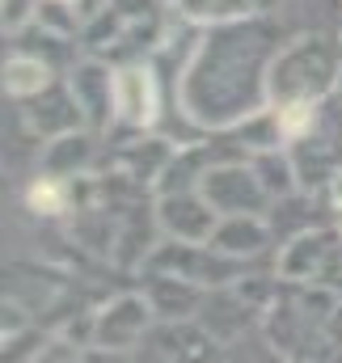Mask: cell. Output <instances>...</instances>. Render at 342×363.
I'll use <instances>...</instances> for the list:
<instances>
[{
    "label": "cell",
    "instance_id": "6da1fadb",
    "mask_svg": "<svg viewBox=\"0 0 342 363\" xmlns=\"http://www.w3.org/2000/svg\"><path fill=\"white\" fill-rule=\"evenodd\" d=\"M275 55L279 47L270 26H254L250 17L211 26L182 68L177 97L186 118L203 131H220L241 127L258 110H266V72Z\"/></svg>",
    "mask_w": 342,
    "mask_h": 363
},
{
    "label": "cell",
    "instance_id": "7a4b0ae2",
    "mask_svg": "<svg viewBox=\"0 0 342 363\" xmlns=\"http://www.w3.org/2000/svg\"><path fill=\"white\" fill-rule=\"evenodd\" d=\"M342 43L334 34H304L292 47H279L266 72V106L287 101H321L338 89Z\"/></svg>",
    "mask_w": 342,
    "mask_h": 363
},
{
    "label": "cell",
    "instance_id": "3957f363",
    "mask_svg": "<svg viewBox=\"0 0 342 363\" xmlns=\"http://www.w3.org/2000/svg\"><path fill=\"white\" fill-rule=\"evenodd\" d=\"M199 190H203V199L220 211V216H262L266 211V203H275L270 194H266V186L258 178L254 165H246L241 157L233 161V165H216V169H207L203 182H199Z\"/></svg>",
    "mask_w": 342,
    "mask_h": 363
},
{
    "label": "cell",
    "instance_id": "277c9868",
    "mask_svg": "<svg viewBox=\"0 0 342 363\" xmlns=\"http://www.w3.org/2000/svg\"><path fill=\"white\" fill-rule=\"evenodd\" d=\"M157 313L144 291L114 296L97 317H93V342L89 347H110V351H131L140 338H148Z\"/></svg>",
    "mask_w": 342,
    "mask_h": 363
},
{
    "label": "cell",
    "instance_id": "5b68a950",
    "mask_svg": "<svg viewBox=\"0 0 342 363\" xmlns=\"http://www.w3.org/2000/svg\"><path fill=\"white\" fill-rule=\"evenodd\" d=\"M157 224L173 241L207 245L220 228V211L203 199V190H165L157 199Z\"/></svg>",
    "mask_w": 342,
    "mask_h": 363
},
{
    "label": "cell",
    "instance_id": "8992f818",
    "mask_svg": "<svg viewBox=\"0 0 342 363\" xmlns=\"http://www.w3.org/2000/svg\"><path fill=\"white\" fill-rule=\"evenodd\" d=\"M114 118L123 127L148 131L161 118V85L148 64H123L114 68Z\"/></svg>",
    "mask_w": 342,
    "mask_h": 363
},
{
    "label": "cell",
    "instance_id": "52a82bcc",
    "mask_svg": "<svg viewBox=\"0 0 342 363\" xmlns=\"http://www.w3.org/2000/svg\"><path fill=\"white\" fill-rule=\"evenodd\" d=\"M21 123L38 140H55V135L81 131L89 118L81 110V101H77V93H72V85H51V89H43L21 101Z\"/></svg>",
    "mask_w": 342,
    "mask_h": 363
},
{
    "label": "cell",
    "instance_id": "ba28073f",
    "mask_svg": "<svg viewBox=\"0 0 342 363\" xmlns=\"http://www.w3.org/2000/svg\"><path fill=\"white\" fill-rule=\"evenodd\" d=\"M330 262H338V237H330L321 228H309V233H296L283 245V254H279V279L321 283Z\"/></svg>",
    "mask_w": 342,
    "mask_h": 363
},
{
    "label": "cell",
    "instance_id": "9c48e42d",
    "mask_svg": "<svg viewBox=\"0 0 342 363\" xmlns=\"http://www.w3.org/2000/svg\"><path fill=\"white\" fill-rule=\"evenodd\" d=\"M144 296H148L157 321H165V325H173V321H194L199 308H203L199 283H190V279H182V274H165V271H157L148 279Z\"/></svg>",
    "mask_w": 342,
    "mask_h": 363
},
{
    "label": "cell",
    "instance_id": "30bf717a",
    "mask_svg": "<svg viewBox=\"0 0 342 363\" xmlns=\"http://www.w3.org/2000/svg\"><path fill=\"white\" fill-rule=\"evenodd\" d=\"M72 93L85 110L89 127H106L114 118V68H106V60H89V64H77L72 72Z\"/></svg>",
    "mask_w": 342,
    "mask_h": 363
},
{
    "label": "cell",
    "instance_id": "8fae6325",
    "mask_svg": "<svg viewBox=\"0 0 342 363\" xmlns=\"http://www.w3.org/2000/svg\"><path fill=\"white\" fill-rule=\"evenodd\" d=\"M207 245L220 250L224 258L246 262V258H258L270 245V228L258 216H220V228H216V237Z\"/></svg>",
    "mask_w": 342,
    "mask_h": 363
},
{
    "label": "cell",
    "instance_id": "7c38bea8",
    "mask_svg": "<svg viewBox=\"0 0 342 363\" xmlns=\"http://www.w3.org/2000/svg\"><path fill=\"white\" fill-rule=\"evenodd\" d=\"M93 131H68V135H55V140H47V152H43V174H51V178H81L89 174V165H93Z\"/></svg>",
    "mask_w": 342,
    "mask_h": 363
},
{
    "label": "cell",
    "instance_id": "4fadbf2b",
    "mask_svg": "<svg viewBox=\"0 0 342 363\" xmlns=\"http://www.w3.org/2000/svg\"><path fill=\"white\" fill-rule=\"evenodd\" d=\"M51 85H55V64H47L43 55L21 51V55H9L4 60V93L13 101H26V97L51 89Z\"/></svg>",
    "mask_w": 342,
    "mask_h": 363
},
{
    "label": "cell",
    "instance_id": "5bb4252c",
    "mask_svg": "<svg viewBox=\"0 0 342 363\" xmlns=\"http://www.w3.org/2000/svg\"><path fill=\"white\" fill-rule=\"evenodd\" d=\"M173 4L194 26H228V21H241L258 9V0H173Z\"/></svg>",
    "mask_w": 342,
    "mask_h": 363
},
{
    "label": "cell",
    "instance_id": "9a60e30c",
    "mask_svg": "<svg viewBox=\"0 0 342 363\" xmlns=\"http://www.w3.org/2000/svg\"><path fill=\"white\" fill-rule=\"evenodd\" d=\"M21 203H26L30 216H64L68 211V186H64V178L43 174V178H34L26 186Z\"/></svg>",
    "mask_w": 342,
    "mask_h": 363
},
{
    "label": "cell",
    "instance_id": "2e32d148",
    "mask_svg": "<svg viewBox=\"0 0 342 363\" xmlns=\"http://www.w3.org/2000/svg\"><path fill=\"white\" fill-rule=\"evenodd\" d=\"M283 359H287V355L270 342L266 330H250V334H241V338L228 342L224 355H220V363H283Z\"/></svg>",
    "mask_w": 342,
    "mask_h": 363
},
{
    "label": "cell",
    "instance_id": "e0dca14e",
    "mask_svg": "<svg viewBox=\"0 0 342 363\" xmlns=\"http://www.w3.org/2000/svg\"><path fill=\"white\" fill-rule=\"evenodd\" d=\"M51 347V334L47 330H21V334H9L4 338V363H38Z\"/></svg>",
    "mask_w": 342,
    "mask_h": 363
},
{
    "label": "cell",
    "instance_id": "ac0fdd59",
    "mask_svg": "<svg viewBox=\"0 0 342 363\" xmlns=\"http://www.w3.org/2000/svg\"><path fill=\"white\" fill-rule=\"evenodd\" d=\"M81 363H136L127 351H110V347H89L85 355H81Z\"/></svg>",
    "mask_w": 342,
    "mask_h": 363
},
{
    "label": "cell",
    "instance_id": "d6986e66",
    "mask_svg": "<svg viewBox=\"0 0 342 363\" xmlns=\"http://www.w3.org/2000/svg\"><path fill=\"white\" fill-rule=\"evenodd\" d=\"M334 93H338V97H342V72H338V89H334Z\"/></svg>",
    "mask_w": 342,
    "mask_h": 363
},
{
    "label": "cell",
    "instance_id": "ffe728a7",
    "mask_svg": "<svg viewBox=\"0 0 342 363\" xmlns=\"http://www.w3.org/2000/svg\"><path fill=\"white\" fill-rule=\"evenodd\" d=\"M338 262H342V237H338Z\"/></svg>",
    "mask_w": 342,
    "mask_h": 363
}]
</instances>
